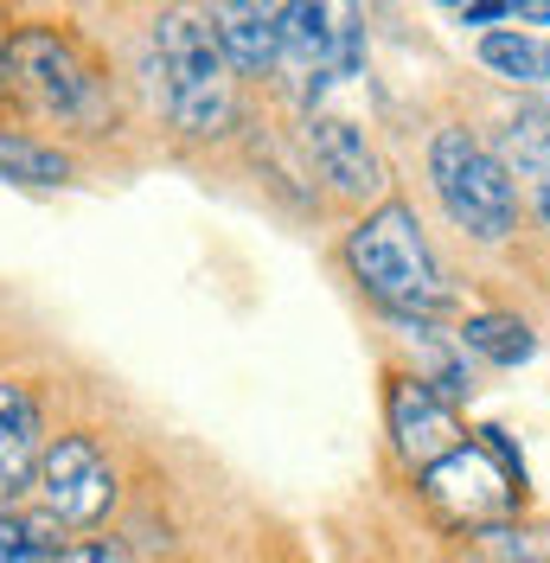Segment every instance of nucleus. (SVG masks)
<instances>
[{
    "mask_svg": "<svg viewBox=\"0 0 550 563\" xmlns=\"http://www.w3.org/2000/svg\"><path fill=\"white\" fill-rule=\"evenodd\" d=\"M38 449H45V410H38L33 385L0 378V493L33 487Z\"/></svg>",
    "mask_w": 550,
    "mask_h": 563,
    "instance_id": "9b49d317",
    "label": "nucleus"
},
{
    "mask_svg": "<svg viewBox=\"0 0 550 563\" xmlns=\"http://www.w3.org/2000/svg\"><path fill=\"white\" fill-rule=\"evenodd\" d=\"M147 84L154 103L179 135H224L238 122V90H231V65L211 38L206 13L173 7L154 20L147 38Z\"/></svg>",
    "mask_w": 550,
    "mask_h": 563,
    "instance_id": "f257e3e1",
    "label": "nucleus"
},
{
    "mask_svg": "<svg viewBox=\"0 0 550 563\" xmlns=\"http://www.w3.org/2000/svg\"><path fill=\"white\" fill-rule=\"evenodd\" d=\"M58 563H135V551L122 538H65Z\"/></svg>",
    "mask_w": 550,
    "mask_h": 563,
    "instance_id": "a211bd4d",
    "label": "nucleus"
},
{
    "mask_svg": "<svg viewBox=\"0 0 550 563\" xmlns=\"http://www.w3.org/2000/svg\"><path fill=\"white\" fill-rule=\"evenodd\" d=\"M422 487H429V499H442L448 512H461V519H486V512H506V506L525 499V487L486 455L481 442H474V449L454 442L448 455H436L422 467Z\"/></svg>",
    "mask_w": 550,
    "mask_h": 563,
    "instance_id": "0eeeda50",
    "label": "nucleus"
},
{
    "mask_svg": "<svg viewBox=\"0 0 550 563\" xmlns=\"http://www.w3.org/2000/svg\"><path fill=\"white\" fill-rule=\"evenodd\" d=\"M308 154H314V167H320V179L340 199H372V192H384L378 147L365 141V129H352L345 115H308Z\"/></svg>",
    "mask_w": 550,
    "mask_h": 563,
    "instance_id": "6e6552de",
    "label": "nucleus"
},
{
    "mask_svg": "<svg viewBox=\"0 0 550 563\" xmlns=\"http://www.w3.org/2000/svg\"><path fill=\"white\" fill-rule=\"evenodd\" d=\"M275 70L301 84V97H320L365 70V20L359 0H282L275 7Z\"/></svg>",
    "mask_w": 550,
    "mask_h": 563,
    "instance_id": "20e7f679",
    "label": "nucleus"
},
{
    "mask_svg": "<svg viewBox=\"0 0 550 563\" xmlns=\"http://www.w3.org/2000/svg\"><path fill=\"white\" fill-rule=\"evenodd\" d=\"M474 551H481V563H550L544 544L531 531H513V526H486Z\"/></svg>",
    "mask_w": 550,
    "mask_h": 563,
    "instance_id": "f3484780",
    "label": "nucleus"
},
{
    "mask_svg": "<svg viewBox=\"0 0 550 563\" xmlns=\"http://www.w3.org/2000/svg\"><path fill=\"white\" fill-rule=\"evenodd\" d=\"M429 179H436V199L442 211L481 244H499L513 238V218H518V192L499 154H486L468 129H442L436 147H429Z\"/></svg>",
    "mask_w": 550,
    "mask_h": 563,
    "instance_id": "39448f33",
    "label": "nucleus"
},
{
    "mask_svg": "<svg viewBox=\"0 0 550 563\" xmlns=\"http://www.w3.org/2000/svg\"><path fill=\"white\" fill-rule=\"evenodd\" d=\"M7 90L13 84H7V26H0V103H7Z\"/></svg>",
    "mask_w": 550,
    "mask_h": 563,
    "instance_id": "4be33fe9",
    "label": "nucleus"
},
{
    "mask_svg": "<svg viewBox=\"0 0 550 563\" xmlns=\"http://www.w3.org/2000/svg\"><path fill=\"white\" fill-rule=\"evenodd\" d=\"M481 449L499 461L506 474H513L518 487H525V461H518V449H513V435H506V429H493V422H486V429H481Z\"/></svg>",
    "mask_w": 550,
    "mask_h": 563,
    "instance_id": "6ab92c4d",
    "label": "nucleus"
},
{
    "mask_svg": "<svg viewBox=\"0 0 550 563\" xmlns=\"http://www.w3.org/2000/svg\"><path fill=\"white\" fill-rule=\"evenodd\" d=\"M499 13H506V0H461V20L468 26H493Z\"/></svg>",
    "mask_w": 550,
    "mask_h": 563,
    "instance_id": "412c9836",
    "label": "nucleus"
},
{
    "mask_svg": "<svg viewBox=\"0 0 550 563\" xmlns=\"http://www.w3.org/2000/svg\"><path fill=\"white\" fill-rule=\"evenodd\" d=\"M65 551V526L38 506L26 512L13 493H0V563H58Z\"/></svg>",
    "mask_w": 550,
    "mask_h": 563,
    "instance_id": "ddd939ff",
    "label": "nucleus"
},
{
    "mask_svg": "<svg viewBox=\"0 0 550 563\" xmlns=\"http://www.w3.org/2000/svg\"><path fill=\"white\" fill-rule=\"evenodd\" d=\"M206 26L231 70L243 77L275 70V0H206Z\"/></svg>",
    "mask_w": 550,
    "mask_h": 563,
    "instance_id": "9d476101",
    "label": "nucleus"
},
{
    "mask_svg": "<svg viewBox=\"0 0 550 563\" xmlns=\"http://www.w3.org/2000/svg\"><path fill=\"white\" fill-rule=\"evenodd\" d=\"M7 84H13V97L45 115V122H65V129H97L109 109V90L97 65L70 45L58 26H20V33H7Z\"/></svg>",
    "mask_w": 550,
    "mask_h": 563,
    "instance_id": "7ed1b4c3",
    "label": "nucleus"
},
{
    "mask_svg": "<svg viewBox=\"0 0 550 563\" xmlns=\"http://www.w3.org/2000/svg\"><path fill=\"white\" fill-rule=\"evenodd\" d=\"M33 487H38V506L65 531H90V526H103L109 506H116V467L97 449V435L65 429V435H52L38 449Z\"/></svg>",
    "mask_w": 550,
    "mask_h": 563,
    "instance_id": "423d86ee",
    "label": "nucleus"
},
{
    "mask_svg": "<svg viewBox=\"0 0 550 563\" xmlns=\"http://www.w3.org/2000/svg\"><path fill=\"white\" fill-rule=\"evenodd\" d=\"M0 179H13V186H65L70 154L65 147H45V141H33V135L0 129Z\"/></svg>",
    "mask_w": 550,
    "mask_h": 563,
    "instance_id": "4468645a",
    "label": "nucleus"
},
{
    "mask_svg": "<svg viewBox=\"0 0 550 563\" xmlns=\"http://www.w3.org/2000/svg\"><path fill=\"white\" fill-rule=\"evenodd\" d=\"M345 269L384 314L397 320H429L448 308L436 250H429L410 206H378L372 218H359L352 238H345Z\"/></svg>",
    "mask_w": 550,
    "mask_h": 563,
    "instance_id": "f03ea898",
    "label": "nucleus"
},
{
    "mask_svg": "<svg viewBox=\"0 0 550 563\" xmlns=\"http://www.w3.org/2000/svg\"><path fill=\"white\" fill-rule=\"evenodd\" d=\"M481 65L513 77V84H550V45H538L531 33H513V26H493V33H481Z\"/></svg>",
    "mask_w": 550,
    "mask_h": 563,
    "instance_id": "2eb2a0df",
    "label": "nucleus"
},
{
    "mask_svg": "<svg viewBox=\"0 0 550 563\" xmlns=\"http://www.w3.org/2000/svg\"><path fill=\"white\" fill-rule=\"evenodd\" d=\"M499 167H506V179L525 186L531 211L544 218V231H550V115L544 109H525V115H513L499 129Z\"/></svg>",
    "mask_w": 550,
    "mask_h": 563,
    "instance_id": "f8f14e48",
    "label": "nucleus"
},
{
    "mask_svg": "<svg viewBox=\"0 0 550 563\" xmlns=\"http://www.w3.org/2000/svg\"><path fill=\"white\" fill-rule=\"evenodd\" d=\"M506 13L518 26H550V0H506Z\"/></svg>",
    "mask_w": 550,
    "mask_h": 563,
    "instance_id": "aec40b11",
    "label": "nucleus"
},
{
    "mask_svg": "<svg viewBox=\"0 0 550 563\" xmlns=\"http://www.w3.org/2000/svg\"><path fill=\"white\" fill-rule=\"evenodd\" d=\"M442 7H461V0H442Z\"/></svg>",
    "mask_w": 550,
    "mask_h": 563,
    "instance_id": "5701e85b",
    "label": "nucleus"
},
{
    "mask_svg": "<svg viewBox=\"0 0 550 563\" xmlns=\"http://www.w3.org/2000/svg\"><path fill=\"white\" fill-rule=\"evenodd\" d=\"M391 435H397L404 461L429 467L436 455H448V449L461 442V422H454V404H448L436 385L397 378V385H391Z\"/></svg>",
    "mask_w": 550,
    "mask_h": 563,
    "instance_id": "1a4fd4ad",
    "label": "nucleus"
},
{
    "mask_svg": "<svg viewBox=\"0 0 550 563\" xmlns=\"http://www.w3.org/2000/svg\"><path fill=\"white\" fill-rule=\"evenodd\" d=\"M461 346L481 352L486 365H525V358H538V333L513 314H474L461 327Z\"/></svg>",
    "mask_w": 550,
    "mask_h": 563,
    "instance_id": "dca6fc26",
    "label": "nucleus"
}]
</instances>
